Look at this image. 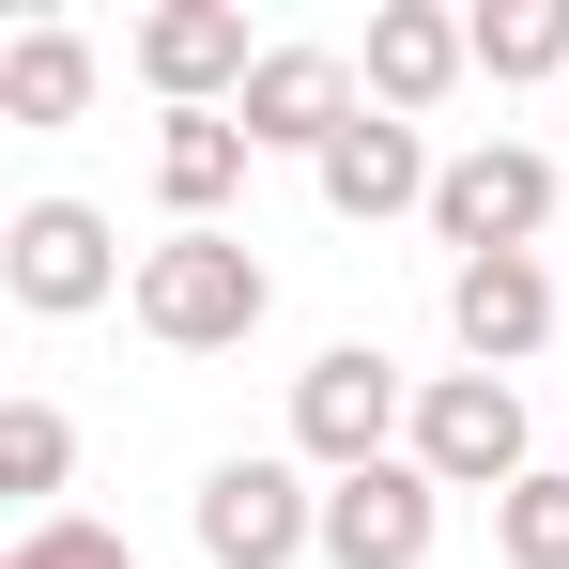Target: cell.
Listing matches in <instances>:
<instances>
[{
    "label": "cell",
    "instance_id": "6da1fadb",
    "mask_svg": "<svg viewBox=\"0 0 569 569\" xmlns=\"http://www.w3.org/2000/svg\"><path fill=\"white\" fill-rule=\"evenodd\" d=\"M123 308H139L154 355H247L262 308H278V278H262L247 231H170V247H139V292Z\"/></svg>",
    "mask_w": 569,
    "mask_h": 569
},
{
    "label": "cell",
    "instance_id": "7a4b0ae2",
    "mask_svg": "<svg viewBox=\"0 0 569 569\" xmlns=\"http://www.w3.org/2000/svg\"><path fill=\"white\" fill-rule=\"evenodd\" d=\"M416 447V385L385 370V339H323L308 370H292V462L323 477H370Z\"/></svg>",
    "mask_w": 569,
    "mask_h": 569
},
{
    "label": "cell",
    "instance_id": "3957f363",
    "mask_svg": "<svg viewBox=\"0 0 569 569\" xmlns=\"http://www.w3.org/2000/svg\"><path fill=\"white\" fill-rule=\"evenodd\" d=\"M400 462L431 477V492H492V508H508V492L539 477V462H523V385H508V370H431Z\"/></svg>",
    "mask_w": 569,
    "mask_h": 569
},
{
    "label": "cell",
    "instance_id": "277c9868",
    "mask_svg": "<svg viewBox=\"0 0 569 569\" xmlns=\"http://www.w3.org/2000/svg\"><path fill=\"white\" fill-rule=\"evenodd\" d=\"M200 555L216 569H292V555H323V492H308V462H262V447H231V462L200 477Z\"/></svg>",
    "mask_w": 569,
    "mask_h": 569
},
{
    "label": "cell",
    "instance_id": "5b68a950",
    "mask_svg": "<svg viewBox=\"0 0 569 569\" xmlns=\"http://www.w3.org/2000/svg\"><path fill=\"white\" fill-rule=\"evenodd\" d=\"M431 231H447L462 262H523V247L555 231V154H523V139H477V154H447Z\"/></svg>",
    "mask_w": 569,
    "mask_h": 569
},
{
    "label": "cell",
    "instance_id": "8992f818",
    "mask_svg": "<svg viewBox=\"0 0 569 569\" xmlns=\"http://www.w3.org/2000/svg\"><path fill=\"white\" fill-rule=\"evenodd\" d=\"M0 292H16L31 323H78V308H108V292H139V278H123V247H108L93 200H31V216L0 231Z\"/></svg>",
    "mask_w": 569,
    "mask_h": 569
},
{
    "label": "cell",
    "instance_id": "52a82bcc",
    "mask_svg": "<svg viewBox=\"0 0 569 569\" xmlns=\"http://www.w3.org/2000/svg\"><path fill=\"white\" fill-rule=\"evenodd\" d=\"M123 62H139L170 108H247V78H262V47H247V16H231V0H154Z\"/></svg>",
    "mask_w": 569,
    "mask_h": 569
},
{
    "label": "cell",
    "instance_id": "ba28073f",
    "mask_svg": "<svg viewBox=\"0 0 569 569\" xmlns=\"http://www.w3.org/2000/svg\"><path fill=\"white\" fill-rule=\"evenodd\" d=\"M431 523H447V492L416 462L323 477V569H431Z\"/></svg>",
    "mask_w": 569,
    "mask_h": 569
},
{
    "label": "cell",
    "instance_id": "9c48e42d",
    "mask_svg": "<svg viewBox=\"0 0 569 569\" xmlns=\"http://www.w3.org/2000/svg\"><path fill=\"white\" fill-rule=\"evenodd\" d=\"M308 186H323V216H355V231H370V216H431L447 170H431V139H416L400 108H355V123L323 139V170H308Z\"/></svg>",
    "mask_w": 569,
    "mask_h": 569
},
{
    "label": "cell",
    "instance_id": "30bf717a",
    "mask_svg": "<svg viewBox=\"0 0 569 569\" xmlns=\"http://www.w3.org/2000/svg\"><path fill=\"white\" fill-rule=\"evenodd\" d=\"M355 108H370V93H355V62H339V47H262V78H247L231 123H247L262 154H308V170H323V139H339Z\"/></svg>",
    "mask_w": 569,
    "mask_h": 569
},
{
    "label": "cell",
    "instance_id": "8fae6325",
    "mask_svg": "<svg viewBox=\"0 0 569 569\" xmlns=\"http://www.w3.org/2000/svg\"><path fill=\"white\" fill-rule=\"evenodd\" d=\"M462 78H477V16H447V0H385L370 16V108L416 123V108H447Z\"/></svg>",
    "mask_w": 569,
    "mask_h": 569
},
{
    "label": "cell",
    "instance_id": "7c38bea8",
    "mask_svg": "<svg viewBox=\"0 0 569 569\" xmlns=\"http://www.w3.org/2000/svg\"><path fill=\"white\" fill-rule=\"evenodd\" d=\"M447 323H462V370H523V355L555 339L539 247H523V262H447Z\"/></svg>",
    "mask_w": 569,
    "mask_h": 569
},
{
    "label": "cell",
    "instance_id": "4fadbf2b",
    "mask_svg": "<svg viewBox=\"0 0 569 569\" xmlns=\"http://www.w3.org/2000/svg\"><path fill=\"white\" fill-rule=\"evenodd\" d=\"M247 154H262V139H247L231 108H170V123H154V200H170L186 231H216V200L247 186Z\"/></svg>",
    "mask_w": 569,
    "mask_h": 569
},
{
    "label": "cell",
    "instance_id": "5bb4252c",
    "mask_svg": "<svg viewBox=\"0 0 569 569\" xmlns=\"http://www.w3.org/2000/svg\"><path fill=\"white\" fill-rule=\"evenodd\" d=\"M93 108V47L62 31V16H31L16 47H0V123H78Z\"/></svg>",
    "mask_w": 569,
    "mask_h": 569
},
{
    "label": "cell",
    "instance_id": "9a60e30c",
    "mask_svg": "<svg viewBox=\"0 0 569 569\" xmlns=\"http://www.w3.org/2000/svg\"><path fill=\"white\" fill-rule=\"evenodd\" d=\"M477 78H569V0H477Z\"/></svg>",
    "mask_w": 569,
    "mask_h": 569
},
{
    "label": "cell",
    "instance_id": "2e32d148",
    "mask_svg": "<svg viewBox=\"0 0 569 569\" xmlns=\"http://www.w3.org/2000/svg\"><path fill=\"white\" fill-rule=\"evenodd\" d=\"M62 462H78V431H62V400H0V492L47 523V492H62Z\"/></svg>",
    "mask_w": 569,
    "mask_h": 569
},
{
    "label": "cell",
    "instance_id": "e0dca14e",
    "mask_svg": "<svg viewBox=\"0 0 569 569\" xmlns=\"http://www.w3.org/2000/svg\"><path fill=\"white\" fill-rule=\"evenodd\" d=\"M492 555L508 569H569V477H523V492L492 508Z\"/></svg>",
    "mask_w": 569,
    "mask_h": 569
},
{
    "label": "cell",
    "instance_id": "ac0fdd59",
    "mask_svg": "<svg viewBox=\"0 0 569 569\" xmlns=\"http://www.w3.org/2000/svg\"><path fill=\"white\" fill-rule=\"evenodd\" d=\"M0 569H139L123 555V523H78V508H47V523H16V555Z\"/></svg>",
    "mask_w": 569,
    "mask_h": 569
}]
</instances>
